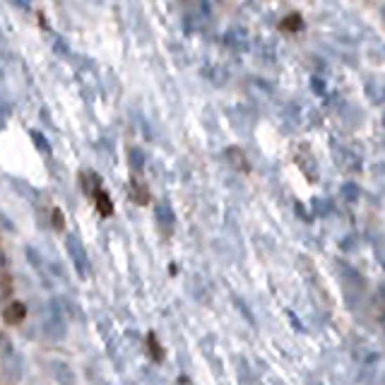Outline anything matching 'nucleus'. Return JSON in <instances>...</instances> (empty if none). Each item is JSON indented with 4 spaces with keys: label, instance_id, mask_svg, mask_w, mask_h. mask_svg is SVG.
<instances>
[{
    "label": "nucleus",
    "instance_id": "0eeeda50",
    "mask_svg": "<svg viewBox=\"0 0 385 385\" xmlns=\"http://www.w3.org/2000/svg\"><path fill=\"white\" fill-rule=\"evenodd\" d=\"M226 157H229V162L234 164L241 174H248V162H246V157H243V152L239 150V147H229V150H226Z\"/></svg>",
    "mask_w": 385,
    "mask_h": 385
},
{
    "label": "nucleus",
    "instance_id": "9d476101",
    "mask_svg": "<svg viewBox=\"0 0 385 385\" xmlns=\"http://www.w3.org/2000/svg\"><path fill=\"white\" fill-rule=\"evenodd\" d=\"M280 30H282V32H301V30H304V20H301V15H299V13L287 15L285 20H282Z\"/></svg>",
    "mask_w": 385,
    "mask_h": 385
},
{
    "label": "nucleus",
    "instance_id": "423d86ee",
    "mask_svg": "<svg viewBox=\"0 0 385 385\" xmlns=\"http://www.w3.org/2000/svg\"><path fill=\"white\" fill-rule=\"evenodd\" d=\"M80 181H82V190L87 192V195H94L96 190H101V181L94 171H82Z\"/></svg>",
    "mask_w": 385,
    "mask_h": 385
},
{
    "label": "nucleus",
    "instance_id": "dca6fc26",
    "mask_svg": "<svg viewBox=\"0 0 385 385\" xmlns=\"http://www.w3.org/2000/svg\"><path fill=\"white\" fill-rule=\"evenodd\" d=\"M178 385H195V383H192L188 376H181V378H178Z\"/></svg>",
    "mask_w": 385,
    "mask_h": 385
},
{
    "label": "nucleus",
    "instance_id": "f3484780",
    "mask_svg": "<svg viewBox=\"0 0 385 385\" xmlns=\"http://www.w3.org/2000/svg\"><path fill=\"white\" fill-rule=\"evenodd\" d=\"M313 87L318 89V94H322V92H325V89H322V82H320V80H313Z\"/></svg>",
    "mask_w": 385,
    "mask_h": 385
},
{
    "label": "nucleus",
    "instance_id": "4468645a",
    "mask_svg": "<svg viewBox=\"0 0 385 385\" xmlns=\"http://www.w3.org/2000/svg\"><path fill=\"white\" fill-rule=\"evenodd\" d=\"M63 224H65L63 212H60V209H53V226L56 229H63Z\"/></svg>",
    "mask_w": 385,
    "mask_h": 385
},
{
    "label": "nucleus",
    "instance_id": "7ed1b4c3",
    "mask_svg": "<svg viewBox=\"0 0 385 385\" xmlns=\"http://www.w3.org/2000/svg\"><path fill=\"white\" fill-rule=\"evenodd\" d=\"M226 44L234 51H246L248 48V34L243 30H231L226 34Z\"/></svg>",
    "mask_w": 385,
    "mask_h": 385
},
{
    "label": "nucleus",
    "instance_id": "f03ea898",
    "mask_svg": "<svg viewBox=\"0 0 385 385\" xmlns=\"http://www.w3.org/2000/svg\"><path fill=\"white\" fill-rule=\"evenodd\" d=\"M25 315H27V306L22 304V301L8 304V306H5V311H3V320L10 322V325H17V322H22V320H25Z\"/></svg>",
    "mask_w": 385,
    "mask_h": 385
},
{
    "label": "nucleus",
    "instance_id": "f8f14e48",
    "mask_svg": "<svg viewBox=\"0 0 385 385\" xmlns=\"http://www.w3.org/2000/svg\"><path fill=\"white\" fill-rule=\"evenodd\" d=\"M130 169H133L135 174H140L145 169V155H143V150H130Z\"/></svg>",
    "mask_w": 385,
    "mask_h": 385
},
{
    "label": "nucleus",
    "instance_id": "6e6552de",
    "mask_svg": "<svg viewBox=\"0 0 385 385\" xmlns=\"http://www.w3.org/2000/svg\"><path fill=\"white\" fill-rule=\"evenodd\" d=\"M94 200H96V209H99L104 217H111V212H113V202H111V197L106 195V190H96L94 192Z\"/></svg>",
    "mask_w": 385,
    "mask_h": 385
},
{
    "label": "nucleus",
    "instance_id": "a211bd4d",
    "mask_svg": "<svg viewBox=\"0 0 385 385\" xmlns=\"http://www.w3.org/2000/svg\"><path fill=\"white\" fill-rule=\"evenodd\" d=\"M5 126V106H0V128Z\"/></svg>",
    "mask_w": 385,
    "mask_h": 385
},
{
    "label": "nucleus",
    "instance_id": "39448f33",
    "mask_svg": "<svg viewBox=\"0 0 385 385\" xmlns=\"http://www.w3.org/2000/svg\"><path fill=\"white\" fill-rule=\"evenodd\" d=\"M3 371L8 373L10 381H17V378H20V373H22L20 356H17V354H8V359H5V364H3Z\"/></svg>",
    "mask_w": 385,
    "mask_h": 385
},
{
    "label": "nucleus",
    "instance_id": "6ab92c4d",
    "mask_svg": "<svg viewBox=\"0 0 385 385\" xmlns=\"http://www.w3.org/2000/svg\"><path fill=\"white\" fill-rule=\"evenodd\" d=\"M5 344H8V339H5L3 335H0V347H3V349H5Z\"/></svg>",
    "mask_w": 385,
    "mask_h": 385
},
{
    "label": "nucleus",
    "instance_id": "f257e3e1",
    "mask_svg": "<svg viewBox=\"0 0 385 385\" xmlns=\"http://www.w3.org/2000/svg\"><path fill=\"white\" fill-rule=\"evenodd\" d=\"M65 246H67V253H70L72 263H75L77 273H80V275L84 277V275L89 273V260H87V253H84V246H82V241L77 239V236H67Z\"/></svg>",
    "mask_w": 385,
    "mask_h": 385
},
{
    "label": "nucleus",
    "instance_id": "20e7f679",
    "mask_svg": "<svg viewBox=\"0 0 385 385\" xmlns=\"http://www.w3.org/2000/svg\"><path fill=\"white\" fill-rule=\"evenodd\" d=\"M157 222L162 224L164 231H171L174 224H176V217H174L171 207H169V205H159V207H157Z\"/></svg>",
    "mask_w": 385,
    "mask_h": 385
},
{
    "label": "nucleus",
    "instance_id": "9b49d317",
    "mask_svg": "<svg viewBox=\"0 0 385 385\" xmlns=\"http://www.w3.org/2000/svg\"><path fill=\"white\" fill-rule=\"evenodd\" d=\"M147 347H150L152 359H157V361L164 359V349H162V344H159V339H157L155 332H150V335H147Z\"/></svg>",
    "mask_w": 385,
    "mask_h": 385
},
{
    "label": "nucleus",
    "instance_id": "2eb2a0df",
    "mask_svg": "<svg viewBox=\"0 0 385 385\" xmlns=\"http://www.w3.org/2000/svg\"><path fill=\"white\" fill-rule=\"evenodd\" d=\"M344 195L354 200V197H356V185H344Z\"/></svg>",
    "mask_w": 385,
    "mask_h": 385
},
{
    "label": "nucleus",
    "instance_id": "1a4fd4ad",
    "mask_svg": "<svg viewBox=\"0 0 385 385\" xmlns=\"http://www.w3.org/2000/svg\"><path fill=\"white\" fill-rule=\"evenodd\" d=\"M130 190H133V200L138 202V205H147V202H150V190H147L145 183H138V178H133Z\"/></svg>",
    "mask_w": 385,
    "mask_h": 385
},
{
    "label": "nucleus",
    "instance_id": "ddd939ff",
    "mask_svg": "<svg viewBox=\"0 0 385 385\" xmlns=\"http://www.w3.org/2000/svg\"><path fill=\"white\" fill-rule=\"evenodd\" d=\"M30 135H32V140H34V145H37V150H41L44 155H51V145H48V140L44 138L39 130H30Z\"/></svg>",
    "mask_w": 385,
    "mask_h": 385
}]
</instances>
